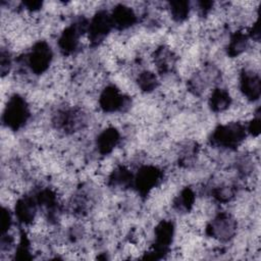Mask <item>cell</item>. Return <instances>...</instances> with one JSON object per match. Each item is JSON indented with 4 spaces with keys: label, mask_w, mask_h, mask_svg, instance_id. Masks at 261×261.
Listing matches in <instances>:
<instances>
[{
    "label": "cell",
    "mask_w": 261,
    "mask_h": 261,
    "mask_svg": "<svg viewBox=\"0 0 261 261\" xmlns=\"http://www.w3.org/2000/svg\"><path fill=\"white\" fill-rule=\"evenodd\" d=\"M32 107L19 93L9 95L2 111V124L11 132H18L27 126L32 117Z\"/></svg>",
    "instance_id": "cell-1"
},
{
    "label": "cell",
    "mask_w": 261,
    "mask_h": 261,
    "mask_svg": "<svg viewBox=\"0 0 261 261\" xmlns=\"http://www.w3.org/2000/svg\"><path fill=\"white\" fill-rule=\"evenodd\" d=\"M165 178L162 168L154 164H144L138 167L137 172L134 173L133 188L140 198L147 199V197L158 188Z\"/></svg>",
    "instance_id": "cell-2"
},
{
    "label": "cell",
    "mask_w": 261,
    "mask_h": 261,
    "mask_svg": "<svg viewBox=\"0 0 261 261\" xmlns=\"http://www.w3.org/2000/svg\"><path fill=\"white\" fill-rule=\"evenodd\" d=\"M109 13L112 28L120 33L133 29L139 21V13L137 10L126 4L120 3L114 5Z\"/></svg>",
    "instance_id": "cell-3"
},
{
    "label": "cell",
    "mask_w": 261,
    "mask_h": 261,
    "mask_svg": "<svg viewBox=\"0 0 261 261\" xmlns=\"http://www.w3.org/2000/svg\"><path fill=\"white\" fill-rule=\"evenodd\" d=\"M121 142V134L118 128L114 125H108L102 130L98 132L95 139V149L96 152L106 157L112 155Z\"/></svg>",
    "instance_id": "cell-4"
},
{
    "label": "cell",
    "mask_w": 261,
    "mask_h": 261,
    "mask_svg": "<svg viewBox=\"0 0 261 261\" xmlns=\"http://www.w3.org/2000/svg\"><path fill=\"white\" fill-rule=\"evenodd\" d=\"M207 103L214 114H222L230 108L233 98L228 88L217 86L210 90Z\"/></svg>",
    "instance_id": "cell-5"
},
{
    "label": "cell",
    "mask_w": 261,
    "mask_h": 261,
    "mask_svg": "<svg viewBox=\"0 0 261 261\" xmlns=\"http://www.w3.org/2000/svg\"><path fill=\"white\" fill-rule=\"evenodd\" d=\"M167 10L174 22L181 23L188 19L191 14L192 6L187 1H173L167 4Z\"/></svg>",
    "instance_id": "cell-6"
},
{
    "label": "cell",
    "mask_w": 261,
    "mask_h": 261,
    "mask_svg": "<svg viewBox=\"0 0 261 261\" xmlns=\"http://www.w3.org/2000/svg\"><path fill=\"white\" fill-rule=\"evenodd\" d=\"M13 212H11L8 206L2 205V212H1V234L9 232L12 228L13 224Z\"/></svg>",
    "instance_id": "cell-7"
}]
</instances>
